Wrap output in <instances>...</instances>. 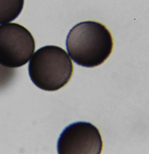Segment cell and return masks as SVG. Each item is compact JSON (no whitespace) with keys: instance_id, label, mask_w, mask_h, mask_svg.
<instances>
[{"instance_id":"cell-2","label":"cell","mask_w":149,"mask_h":154,"mask_svg":"<svg viewBox=\"0 0 149 154\" xmlns=\"http://www.w3.org/2000/svg\"><path fill=\"white\" fill-rule=\"evenodd\" d=\"M73 69L66 51L54 45L45 46L36 51L28 66L32 83L48 91H57L65 86L71 79Z\"/></svg>"},{"instance_id":"cell-3","label":"cell","mask_w":149,"mask_h":154,"mask_svg":"<svg viewBox=\"0 0 149 154\" xmlns=\"http://www.w3.org/2000/svg\"><path fill=\"white\" fill-rule=\"evenodd\" d=\"M35 40L26 28L16 23L0 25V65L9 68L27 63L35 51Z\"/></svg>"},{"instance_id":"cell-1","label":"cell","mask_w":149,"mask_h":154,"mask_svg":"<svg viewBox=\"0 0 149 154\" xmlns=\"http://www.w3.org/2000/svg\"><path fill=\"white\" fill-rule=\"evenodd\" d=\"M67 50L73 62L84 67L101 65L113 49V38L105 25L98 22H81L73 27L67 37Z\"/></svg>"},{"instance_id":"cell-4","label":"cell","mask_w":149,"mask_h":154,"mask_svg":"<svg viewBox=\"0 0 149 154\" xmlns=\"http://www.w3.org/2000/svg\"><path fill=\"white\" fill-rule=\"evenodd\" d=\"M103 142L98 128L90 122H77L64 129L58 140L59 154L102 153Z\"/></svg>"},{"instance_id":"cell-5","label":"cell","mask_w":149,"mask_h":154,"mask_svg":"<svg viewBox=\"0 0 149 154\" xmlns=\"http://www.w3.org/2000/svg\"><path fill=\"white\" fill-rule=\"evenodd\" d=\"M24 0H0V25L13 21L19 16Z\"/></svg>"}]
</instances>
